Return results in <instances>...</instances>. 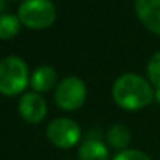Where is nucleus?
<instances>
[{"mask_svg": "<svg viewBox=\"0 0 160 160\" xmlns=\"http://www.w3.org/2000/svg\"><path fill=\"white\" fill-rule=\"evenodd\" d=\"M154 93L152 84L135 73L121 75L112 87L113 101L126 110H138L149 106Z\"/></svg>", "mask_w": 160, "mask_h": 160, "instance_id": "nucleus-1", "label": "nucleus"}, {"mask_svg": "<svg viewBox=\"0 0 160 160\" xmlns=\"http://www.w3.org/2000/svg\"><path fill=\"white\" fill-rule=\"evenodd\" d=\"M28 84V67L23 59L8 56L0 61V93L6 97L19 95Z\"/></svg>", "mask_w": 160, "mask_h": 160, "instance_id": "nucleus-2", "label": "nucleus"}, {"mask_svg": "<svg viewBox=\"0 0 160 160\" xmlns=\"http://www.w3.org/2000/svg\"><path fill=\"white\" fill-rule=\"evenodd\" d=\"M17 17L31 30H44L56 20V8L50 0H23L19 6Z\"/></svg>", "mask_w": 160, "mask_h": 160, "instance_id": "nucleus-3", "label": "nucleus"}, {"mask_svg": "<svg viewBox=\"0 0 160 160\" xmlns=\"http://www.w3.org/2000/svg\"><path fill=\"white\" fill-rule=\"evenodd\" d=\"M87 98V89L82 79L78 76H67L54 90V101L64 110H76L84 104Z\"/></svg>", "mask_w": 160, "mask_h": 160, "instance_id": "nucleus-4", "label": "nucleus"}, {"mask_svg": "<svg viewBox=\"0 0 160 160\" xmlns=\"http://www.w3.org/2000/svg\"><path fill=\"white\" fill-rule=\"evenodd\" d=\"M47 137L56 148L68 149V148H73L79 142L81 129L76 124V121L61 117V118H54L53 121H50L47 128Z\"/></svg>", "mask_w": 160, "mask_h": 160, "instance_id": "nucleus-5", "label": "nucleus"}, {"mask_svg": "<svg viewBox=\"0 0 160 160\" xmlns=\"http://www.w3.org/2000/svg\"><path fill=\"white\" fill-rule=\"evenodd\" d=\"M19 113L25 121L38 124L47 115V103L38 92H28L19 101Z\"/></svg>", "mask_w": 160, "mask_h": 160, "instance_id": "nucleus-6", "label": "nucleus"}, {"mask_svg": "<svg viewBox=\"0 0 160 160\" xmlns=\"http://www.w3.org/2000/svg\"><path fill=\"white\" fill-rule=\"evenodd\" d=\"M135 12L149 31L160 34V0H135Z\"/></svg>", "mask_w": 160, "mask_h": 160, "instance_id": "nucleus-7", "label": "nucleus"}, {"mask_svg": "<svg viewBox=\"0 0 160 160\" xmlns=\"http://www.w3.org/2000/svg\"><path fill=\"white\" fill-rule=\"evenodd\" d=\"M78 156L79 160H109V151L106 145L95 137V134H89L79 146Z\"/></svg>", "mask_w": 160, "mask_h": 160, "instance_id": "nucleus-8", "label": "nucleus"}, {"mask_svg": "<svg viewBox=\"0 0 160 160\" xmlns=\"http://www.w3.org/2000/svg\"><path fill=\"white\" fill-rule=\"evenodd\" d=\"M56 79H58V75H56V70L53 67H48V65H42L39 68H36V72L33 73L31 76V87L34 89V92H48L52 90L54 86H56Z\"/></svg>", "mask_w": 160, "mask_h": 160, "instance_id": "nucleus-9", "label": "nucleus"}, {"mask_svg": "<svg viewBox=\"0 0 160 160\" xmlns=\"http://www.w3.org/2000/svg\"><path fill=\"white\" fill-rule=\"evenodd\" d=\"M107 142L117 149H124L131 142V132L124 124H113L107 131Z\"/></svg>", "mask_w": 160, "mask_h": 160, "instance_id": "nucleus-10", "label": "nucleus"}, {"mask_svg": "<svg viewBox=\"0 0 160 160\" xmlns=\"http://www.w3.org/2000/svg\"><path fill=\"white\" fill-rule=\"evenodd\" d=\"M20 19L12 14H2L0 16V39L9 41L20 31Z\"/></svg>", "mask_w": 160, "mask_h": 160, "instance_id": "nucleus-11", "label": "nucleus"}, {"mask_svg": "<svg viewBox=\"0 0 160 160\" xmlns=\"http://www.w3.org/2000/svg\"><path fill=\"white\" fill-rule=\"evenodd\" d=\"M148 78L156 89H160V52L152 54L148 62Z\"/></svg>", "mask_w": 160, "mask_h": 160, "instance_id": "nucleus-12", "label": "nucleus"}, {"mask_svg": "<svg viewBox=\"0 0 160 160\" xmlns=\"http://www.w3.org/2000/svg\"><path fill=\"white\" fill-rule=\"evenodd\" d=\"M113 160H151V157L138 149H123L113 157Z\"/></svg>", "mask_w": 160, "mask_h": 160, "instance_id": "nucleus-13", "label": "nucleus"}, {"mask_svg": "<svg viewBox=\"0 0 160 160\" xmlns=\"http://www.w3.org/2000/svg\"><path fill=\"white\" fill-rule=\"evenodd\" d=\"M5 8H6V3H5V0H0V16L3 14Z\"/></svg>", "mask_w": 160, "mask_h": 160, "instance_id": "nucleus-14", "label": "nucleus"}, {"mask_svg": "<svg viewBox=\"0 0 160 160\" xmlns=\"http://www.w3.org/2000/svg\"><path fill=\"white\" fill-rule=\"evenodd\" d=\"M154 98H156V100H157V101H159V103H160V89H156V93H154Z\"/></svg>", "mask_w": 160, "mask_h": 160, "instance_id": "nucleus-15", "label": "nucleus"}]
</instances>
